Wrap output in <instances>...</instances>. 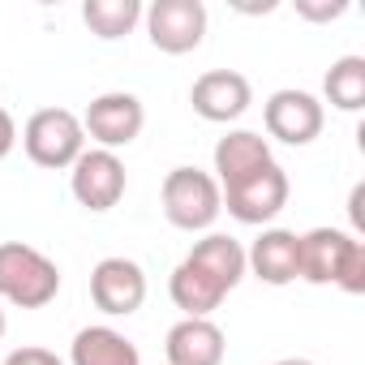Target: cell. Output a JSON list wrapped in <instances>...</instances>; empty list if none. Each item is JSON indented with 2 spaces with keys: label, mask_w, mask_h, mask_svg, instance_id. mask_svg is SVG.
I'll list each match as a JSON object with an SVG mask.
<instances>
[{
  "label": "cell",
  "mask_w": 365,
  "mask_h": 365,
  "mask_svg": "<svg viewBox=\"0 0 365 365\" xmlns=\"http://www.w3.org/2000/svg\"><path fill=\"white\" fill-rule=\"evenodd\" d=\"M301 279L335 284L348 297L365 292V241L344 228H309L301 232Z\"/></svg>",
  "instance_id": "obj_1"
},
{
  "label": "cell",
  "mask_w": 365,
  "mask_h": 365,
  "mask_svg": "<svg viewBox=\"0 0 365 365\" xmlns=\"http://www.w3.org/2000/svg\"><path fill=\"white\" fill-rule=\"evenodd\" d=\"M61 297V267L26 245V241H0V305L43 309Z\"/></svg>",
  "instance_id": "obj_2"
},
{
  "label": "cell",
  "mask_w": 365,
  "mask_h": 365,
  "mask_svg": "<svg viewBox=\"0 0 365 365\" xmlns=\"http://www.w3.org/2000/svg\"><path fill=\"white\" fill-rule=\"evenodd\" d=\"M159 202H163L168 224L180 232H207L224 211V194L215 185V176L202 168H190V163H180L163 176Z\"/></svg>",
  "instance_id": "obj_3"
},
{
  "label": "cell",
  "mask_w": 365,
  "mask_h": 365,
  "mask_svg": "<svg viewBox=\"0 0 365 365\" xmlns=\"http://www.w3.org/2000/svg\"><path fill=\"white\" fill-rule=\"evenodd\" d=\"M22 150L31 163L48 168V172H65L73 168V159L86 150V133H82V116L69 108H39L22 133H18Z\"/></svg>",
  "instance_id": "obj_4"
},
{
  "label": "cell",
  "mask_w": 365,
  "mask_h": 365,
  "mask_svg": "<svg viewBox=\"0 0 365 365\" xmlns=\"http://www.w3.org/2000/svg\"><path fill=\"white\" fill-rule=\"evenodd\" d=\"M220 194H224V207H228V215H232V220L262 228V224H271V220L288 207L292 185H288V172L271 159L267 168H258V172L241 176L237 185H228V190H220Z\"/></svg>",
  "instance_id": "obj_5"
},
{
  "label": "cell",
  "mask_w": 365,
  "mask_h": 365,
  "mask_svg": "<svg viewBox=\"0 0 365 365\" xmlns=\"http://www.w3.org/2000/svg\"><path fill=\"white\" fill-rule=\"evenodd\" d=\"M125 185H129V176H125V163H120L116 150L91 146V150H82V155L73 159V168H69V194L78 198V207H86V211H95V215L112 211V207L125 198Z\"/></svg>",
  "instance_id": "obj_6"
},
{
  "label": "cell",
  "mask_w": 365,
  "mask_h": 365,
  "mask_svg": "<svg viewBox=\"0 0 365 365\" xmlns=\"http://www.w3.org/2000/svg\"><path fill=\"white\" fill-rule=\"evenodd\" d=\"M146 35L159 52L168 56H185L194 48H202L207 39V5L202 0H155L150 9H142Z\"/></svg>",
  "instance_id": "obj_7"
},
{
  "label": "cell",
  "mask_w": 365,
  "mask_h": 365,
  "mask_svg": "<svg viewBox=\"0 0 365 365\" xmlns=\"http://www.w3.org/2000/svg\"><path fill=\"white\" fill-rule=\"evenodd\" d=\"M146 125V108L138 95L129 91H108V95H95L82 112V133L99 146V150H120L129 142H138Z\"/></svg>",
  "instance_id": "obj_8"
},
{
  "label": "cell",
  "mask_w": 365,
  "mask_h": 365,
  "mask_svg": "<svg viewBox=\"0 0 365 365\" xmlns=\"http://www.w3.org/2000/svg\"><path fill=\"white\" fill-rule=\"evenodd\" d=\"M262 125H267V142H284V146H309L322 125H327V108L318 95L309 91H275L267 103H262Z\"/></svg>",
  "instance_id": "obj_9"
},
{
  "label": "cell",
  "mask_w": 365,
  "mask_h": 365,
  "mask_svg": "<svg viewBox=\"0 0 365 365\" xmlns=\"http://www.w3.org/2000/svg\"><path fill=\"white\" fill-rule=\"evenodd\" d=\"M91 301H95V309H103L108 318H129V314H138L142 301H146V271H142L133 258H120V254L95 262V271H91Z\"/></svg>",
  "instance_id": "obj_10"
},
{
  "label": "cell",
  "mask_w": 365,
  "mask_h": 365,
  "mask_svg": "<svg viewBox=\"0 0 365 365\" xmlns=\"http://www.w3.org/2000/svg\"><path fill=\"white\" fill-rule=\"evenodd\" d=\"M190 103H194V112H198L202 120H211V125H232V120H241V116L250 112L254 86H250V78L237 73V69H207V73L194 82Z\"/></svg>",
  "instance_id": "obj_11"
},
{
  "label": "cell",
  "mask_w": 365,
  "mask_h": 365,
  "mask_svg": "<svg viewBox=\"0 0 365 365\" xmlns=\"http://www.w3.org/2000/svg\"><path fill=\"white\" fill-rule=\"evenodd\" d=\"M245 271H254L271 288L301 279V237L288 228H262V237L245 250Z\"/></svg>",
  "instance_id": "obj_12"
},
{
  "label": "cell",
  "mask_w": 365,
  "mask_h": 365,
  "mask_svg": "<svg viewBox=\"0 0 365 365\" xmlns=\"http://www.w3.org/2000/svg\"><path fill=\"white\" fill-rule=\"evenodd\" d=\"M168 365H224L228 339L211 318H180L163 339Z\"/></svg>",
  "instance_id": "obj_13"
},
{
  "label": "cell",
  "mask_w": 365,
  "mask_h": 365,
  "mask_svg": "<svg viewBox=\"0 0 365 365\" xmlns=\"http://www.w3.org/2000/svg\"><path fill=\"white\" fill-rule=\"evenodd\" d=\"M271 163V142L254 129H228L220 142H215V185L228 190L237 185L241 176L258 172Z\"/></svg>",
  "instance_id": "obj_14"
},
{
  "label": "cell",
  "mask_w": 365,
  "mask_h": 365,
  "mask_svg": "<svg viewBox=\"0 0 365 365\" xmlns=\"http://www.w3.org/2000/svg\"><path fill=\"white\" fill-rule=\"evenodd\" d=\"M69 365H142V352L129 335L108 322L82 327L69 344Z\"/></svg>",
  "instance_id": "obj_15"
},
{
  "label": "cell",
  "mask_w": 365,
  "mask_h": 365,
  "mask_svg": "<svg viewBox=\"0 0 365 365\" xmlns=\"http://www.w3.org/2000/svg\"><path fill=\"white\" fill-rule=\"evenodd\" d=\"M168 297H172L176 309H185V318H211V314L224 305L228 292H224L202 267H194L190 258H180L176 271L168 275Z\"/></svg>",
  "instance_id": "obj_16"
},
{
  "label": "cell",
  "mask_w": 365,
  "mask_h": 365,
  "mask_svg": "<svg viewBox=\"0 0 365 365\" xmlns=\"http://www.w3.org/2000/svg\"><path fill=\"white\" fill-rule=\"evenodd\" d=\"M194 267H202L224 292H232L250 271H245V245L237 241V237H228V232H207L202 241H194V250L185 254Z\"/></svg>",
  "instance_id": "obj_17"
},
{
  "label": "cell",
  "mask_w": 365,
  "mask_h": 365,
  "mask_svg": "<svg viewBox=\"0 0 365 365\" xmlns=\"http://www.w3.org/2000/svg\"><path fill=\"white\" fill-rule=\"evenodd\" d=\"M322 95L335 112H361L365 108V56H339L322 78Z\"/></svg>",
  "instance_id": "obj_18"
},
{
  "label": "cell",
  "mask_w": 365,
  "mask_h": 365,
  "mask_svg": "<svg viewBox=\"0 0 365 365\" xmlns=\"http://www.w3.org/2000/svg\"><path fill=\"white\" fill-rule=\"evenodd\" d=\"M82 22L91 26V35L99 39H125L138 22H142V0H86L82 5Z\"/></svg>",
  "instance_id": "obj_19"
},
{
  "label": "cell",
  "mask_w": 365,
  "mask_h": 365,
  "mask_svg": "<svg viewBox=\"0 0 365 365\" xmlns=\"http://www.w3.org/2000/svg\"><path fill=\"white\" fill-rule=\"evenodd\" d=\"M297 14L305 22H335L348 14V0H297Z\"/></svg>",
  "instance_id": "obj_20"
},
{
  "label": "cell",
  "mask_w": 365,
  "mask_h": 365,
  "mask_svg": "<svg viewBox=\"0 0 365 365\" xmlns=\"http://www.w3.org/2000/svg\"><path fill=\"white\" fill-rule=\"evenodd\" d=\"M5 365H65V361L48 348H18V352L5 356Z\"/></svg>",
  "instance_id": "obj_21"
},
{
  "label": "cell",
  "mask_w": 365,
  "mask_h": 365,
  "mask_svg": "<svg viewBox=\"0 0 365 365\" xmlns=\"http://www.w3.org/2000/svg\"><path fill=\"white\" fill-rule=\"evenodd\" d=\"M14 146H18V120L9 116V108L0 103V159H9L14 155Z\"/></svg>",
  "instance_id": "obj_22"
},
{
  "label": "cell",
  "mask_w": 365,
  "mask_h": 365,
  "mask_svg": "<svg viewBox=\"0 0 365 365\" xmlns=\"http://www.w3.org/2000/svg\"><path fill=\"white\" fill-rule=\"evenodd\" d=\"M361 202H365V185H352V198H348V211H352V228H356V232L365 228V211H361Z\"/></svg>",
  "instance_id": "obj_23"
},
{
  "label": "cell",
  "mask_w": 365,
  "mask_h": 365,
  "mask_svg": "<svg viewBox=\"0 0 365 365\" xmlns=\"http://www.w3.org/2000/svg\"><path fill=\"white\" fill-rule=\"evenodd\" d=\"M275 365H318V361H309V356H284V361H275Z\"/></svg>",
  "instance_id": "obj_24"
},
{
  "label": "cell",
  "mask_w": 365,
  "mask_h": 365,
  "mask_svg": "<svg viewBox=\"0 0 365 365\" xmlns=\"http://www.w3.org/2000/svg\"><path fill=\"white\" fill-rule=\"evenodd\" d=\"M5 327H9V318H5V305H0V335H5Z\"/></svg>",
  "instance_id": "obj_25"
}]
</instances>
